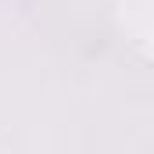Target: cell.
Instances as JSON below:
<instances>
[]
</instances>
